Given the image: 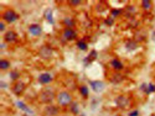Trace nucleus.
Listing matches in <instances>:
<instances>
[{"mask_svg": "<svg viewBox=\"0 0 155 116\" xmlns=\"http://www.w3.org/2000/svg\"><path fill=\"white\" fill-rule=\"evenodd\" d=\"M57 102L60 106H67L71 105L73 101H72V95H71L68 91H60L57 94Z\"/></svg>", "mask_w": 155, "mask_h": 116, "instance_id": "nucleus-1", "label": "nucleus"}, {"mask_svg": "<svg viewBox=\"0 0 155 116\" xmlns=\"http://www.w3.org/2000/svg\"><path fill=\"white\" fill-rule=\"evenodd\" d=\"M39 99H40V101L42 104H50V102L53 101V99H55V93H53L52 89L46 88V89H44L40 93Z\"/></svg>", "mask_w": 155, "mask_h": 116, "instance_id": "nucleus-2", "label": "nucleus"}, {"mask_svg": "<svg viewBox=\"0 0 155 116\" xmlns=\"http://www.w3.org/2000/svg\"><path fill=\"white\" fill-rule=\"evenodd\" d=\"M3 19H4L5 22L13 23V22L17 21V19H19V15H17L14 10H5L4 14H3Z\"/></svg>", "mask_w": 155, "mask_h": 116, "instance_id": "nucleus-3", "label": "nucleus"}, {"mask_svg": "<svg viewBox=\"0 0 155 116\" xmlns=\"http://www.w3.org/2000/svg\"><path fill=\"white\" fill-rule=\"evenodd\" d=\"M116 104L118 107H122V109H127L132 101H130V97H128L127 95H119L117 99H116Z\"/></svg>", "mask_w": 155, "mask_h": 116, "instance_id": "nucleus-4", "label": "nucleus"}, {"mask_svg": "<svg viewBox=\"0 0 155 116\" xmlns=\"http://www.w3.org/2000/svg\"><path fill=\"white\" fill-rule=\"evenodd\" d=\"M39 54H40V57H41V58H44V59H50V58L53 56V51H52V48H51V47H49V46H44V47L39 51Z\"/></svg>", "mask_w": 155, "mask_h": 116, "instance_id": "nucleus-5", "label": "nucleus"}, {"mask_svg": "<svg viewBox=\"0 0 155 116\" xmlns=\"http://www.w3.org/2000/svg\"><path fill=\"white\" fill-rule=\"evenodd\" d=\"M89 84H91V88H92V90L94 91V93H100V91H103L104 88H105L104 83L100 82V80H91Z\"/></svg>", "mask_w": 155, "mask_h": 116, "instance_id": "nucleus-6", "label": "nucleus"}, {"mask_svg": "<svg viewBox=\"0 0 155 116\" xmlns=\"http://www.w3.org/2000/svg\"><path fill=\"white\" fill-rule=\"evenodd\" d=\"M29 32H30V35L35 36V37H39V36H41V33H42V27H41L39 23H32V25H30V27H29Z\"/></svg>", "mask_w": 155, "mask_h": 116, "instance_id": "nucleus-7", "label": "nucleus"}, {"mask_svg": "<svg viewBox=\"0 0 155 116\" xmlns=\"http://www.w3.org/2000/svg\"><path fill=\"white\" fill-rule=\"evenodd\" d=\"M62 36H63L65 40L72 41V40H75V38L77 37V32L75 31L73 28H65L63 32H62Z\"/></svg>", "mask_w": 155, "mask_h": 116, "instance_id": "nucleus-8", "label": "nucleus"}, {"mask_svg": "<svg viewBox=\"0 0 155 116\" xmlns=\"http://www.w3.org/2000/svg\"><path fill=\"white\" fill-rule=\"evenodd\" d=\"M26 85L24 82H16L14 85H13V93L15 95H21L24 93V90H25Z\"/></svg>", "mask_w": 155, "mask_h": 116, "instance_id": "nucleus-9", "label": "nucleus"}, {"mask_svg": "<svg viewBox=\"0 0 155 116\" xmlns=\"http://www.w3.org/2000/svg\"><path fill=\"white\" fill-rule=\"evenodd\" d=\"M45 116H56L58 114V107L55 105H47L44 110Z\"/></svg>", "mask_w": 155, "mask_h": 116, "instance_id": "nucleus-10", "label": "nucleus"}, {"mask_svg": "<svg viewBox=\"0 0 155 116\" xmlns=\"http://www.w3.org/2000/svg\"><path fill=\"white\" fill-rule=\"evenodd\" d=\"M109 80H111L113 84H119V83H122V82L124 80V75L121 74L119 72H116V73H113V74L111 75Z\"/></svg>", "mask_w": 155, "mask_h": 116, "instance_id": "nucleus-11", "label": "nucleus"}, {"mask_svg": "<svg viewBox=\"0 0 155 116\" xmlns=\"http://www.w3.org/2000/svg\"><path fill=\"white\" fill-rule=\"evenodd\" d=\"M53 77L50 74V73H42V74H40L39 77V82L41 84H50L52 82Z\"/></svg>", "mask_w": 155, "mask_h": 116, "instance_id": "nucleus-12", "label": "nucleus"}, {"mask_svg": "<svg viewBox=\"0 0 155 116\" xmlns=\"http://www.w3.org/2000/svg\"><path fill=\"white\" fill-rule=\"evenodd\" d=\"M16 38H17V35H16L14 31H8L4 35L5 42H9V43H13V42H15Z\"/></svg>", "mask_w": 155, "mask_h": 116, "instance_id": "nucleus-13", "label": "nucleus"}, {"mask_svg": "<svg viewBox=\"0 0 155 116\" xmlns=\"http://www.w3.org/2000/svg\"><path fill=\"white\" fill-rule=\"evenodd\" d=\"M109 64H111V67H112V68H113V69H116L117 72H118V70H122V69L124 68V64H123V63H122L119 59H117V58L112 59Z\"/></svg>", "mask_w": 155, "mask_h": 116, "instance_id": "nucleus-14", "label": "nucleus"}, {"mask_svg": "<svg viewBox=\"0 0 155 116\" xmlns=\"http://www.w3.org/2000/svg\"><path fill=\"white\" fill-rule=\"evenodd\" d=\"M45 19L47 20V22H50V23H55V20H53V13H52V9H46L45 10Z\"/></svg>", "mask_w": 155, "mask_h": 116, "instance_id": "nucleus-15", "label": "nucleus"}, {"mask_svg": "<svg viewBox=\"0 0 155 116\" xmlns=\"http://www.w3.org/2000/svg\"><path fill=\"white\" fill-rule=\"evenodd\" d=\"M63 25H66V28H72L75 26V20L72 19V17H65Z\"/></svg>", "mask_w": 155, "mask_h": 116, "instance_id": "nucleus-16", "label": "nucleus"}, {"mask_svg": "<svg viewBox=\"0 0 155 116\" xmlns=\"http://www.w3.org/2000/svg\"><path fill=\"white\" fill-rule=\"evenodd\" d=\"M16 105H17V107H19V109H21L24 112H26V114H31V110H30V109H29V107H27L22 101H17V102H16Z\"/></svg>", "mask_w": 155, "mask_h": 116, "instance_id": "nucleus-17", "label": "nucleus"}, {"mask_svg": "<svg viewBox=\"0 0 155 116\" xmlns=\"http://www.w3.org/2000/svg\"><path fill=\"white\" fill-rule=\"evenodd\" d=\"M126 47H127V50H129V51H134V50L138 48V45H136V42H134V41H128Z\"/></svg>", "mask_w": 155, "mask_h": 116, "instance_id": "nucleus-18", "label": "nucleus"}, {"mask_svg": "<svg viewBox=\"0 0 155 116\" xmlns=\"http://www.w3.org/2000/svg\"><path fill=\"white\" fill-rule=\"evenodd\" d=\"M0 68H1V70H6L10 68V62L6 59H1L0 60Z\"/></svg>", "mask_w": 155, "mask_h": 116, "instance_id": "nucleus-19", "label": "nucleus"}, {"mask_svg": "<svg viewBox=\"0 0 155 116\" xmlns=\"http://www.w3.org/2000/svg\"><path fill=\"white\" fill-rule=\"evenodd\" d=\"M96 57H97V51H94V50H93L91 53L88 54V57L85 59V62L88 63V62H91V60H94V59H96Z\"/></svg>", "mask_w": 155, "mask_h": 116, "instance_id": "nucleus-20", "label": "nucleus"}, {"mask_svg": "<svg viewBox=\"0 0 155 116\" xmlns=\"http://www.w3.org/2000/svg\"><path fill=\"white\" fill-rule=\"evenodd\" d=\"M80 93L82 94V96H85V97L88 96L89 90H88V87H87V85H81V87H80Z\"/></svg>", "mask_w": 155, "mask_h": 116, "instance_id": "nucleus-21", "label": "nucleus"}, {"mask_svg": "<svg viewBox=\"0 0 155 116\" xmlns=\"http://www.w3.org/2000/svg\"><path fill=\"white\" fill-rule=\"evenodd\" d=\"M151 6H153V4H151V1H149V0H143L141 1V8L143 9L149 10V9H151Z\"/></svg>", "mask_w": 155, "mask_h": 116, "instance_id": "nucleus-22", "label": "nucleus"}, {"mask_svg": "<svg viewBox=\"0 0 155 116\" xmlns=\"http://www.w3.org/2000/svg\"><path fill=\"white\" fill-rule=\"evenodd\" d=\"M77 47H78V50H81V51H87V48H88V46H87V43L85 41H78V42H77Z\"/></svg>", "mask_w": 155, "mask_h": 116, "instance_id": "nucleus-23", "label": "nucleus"}, {"mask_svg": "<svg viewBox=\"0 0 155 116\" xmlns=\"http://www.w3.org/2000/svg\"><path fill=\"white\" fill-rule=\"evenodd\" d=\"M70 109H71V111H72V114H78V104H77V102L71 104Z\"/></svg>", "mask_w": 155, "mask_h": 116, "instance_id": "nucleus-24", "label": "nucleus"}, {"mask_svg": "<svg viewBox=\"0 0 155 116\" xmlns=\"http://www.w3.org/2000/svg\"><path fill=\"white\" fill-rule=\"evenodd\" d=\"M154 91H155V84H153V83L148 84V88H146L145 93H146V94H150V93H154Z\"/></svg>", "mask_w": 155, "mask_h": 116, "instance_id": "nucleus-25", "label": "nucleus"}, {"mask_svg": "<svg viewBox=\"0 0 155 116\" xmlns=\"http://www.w3.org/2000/svg\"><path fill=\"white\" fill-rule=\"evenodd\" d=\"M10 78L13 79V80H17V79L20 78V74H19V72H16V70L11 72V73H10Z\"/></svg>", "mask_w": 155, "mask_h": 116, "instance_id": "nucleus-26", "label": "nucleus"}, {"mask_svg": "<svg viewBox=\"0 0 155 116\" xmlns=\"http://www.w3.org/2000/svg\"><path fill=\"white\" fill-rule=\"evenodd\" d=\"M111 14H112L113 17H117V16H119V15L122 14V10H121V9H113Z\"/></svg>", "mask_w": 155, "mask_h": 116, "instance_id": "nucleus-27", "label": "nucleus"}, {"mask_svg": "<svg viewBox=\"0 0 155 116\" xmlns=\"http://www.w3.org/2000/svg\"><path fill=\"white\" fill-rule=\"evenodd\" d=\"M80 4H82L81 0H71V1H70V5H71V6H78Z\"/></svg>", "mask_w": 155, "mask_h": 116, "instance_id": "nucleus-28", "label": "nucleus"}, {"mask_svg": "<svg viewBox=\"0 0 155 116\" xmlns=\"http://www.w3.org/2000/svg\"><path fill=\"white\" fill-rule=\"evenodd\" d=\"M113 22H114V20H113V17L111 16V17H108V19L105 20V25H108V26H111V25H113Z\"/></svg>", "mask_w": 155, "mask_h": 116, "instance_id": "nucleus-29", "label": "nucleus"}, {"mask_svg": "<svg viewBox=\"0 0 155 116\" xmlns=\"http://www.w3.org/2000/svg\"><path fill=\"white\" fill-rule=\"evenodd\" d=\"M128 116H139V111L138 110H133V111H130Z\"/></svg>", "mask_w": 155, "mask_h": 116, "instance_id": "nucleus-30", "label": "nucleus"}, {"mask_svg": "<svg viewBox=\"0 0 155 116\" xmlns=\"http://www.w3.org/2000/svg\"><path fill=\"white\" fill-rule=\"evenodd\" d=\"M4 30H5V23H4L3 21H1V22H0V31H1V32H3V31H4Z\"/></svg>", "mask_w": 155, "mask_h": 116, "instance_id": "nucleus-31", "label": "nucleus"}, {"mask_svg": "<svg viewBox=\"0 0 155 116\" xmlns=\"http://www.w3.org/2000/svg\"><path fill=\"white\" fill-rule=\"evenodd\" d=\"M150 116H155V114H151V115H150Z\"/></svg>", "mask_w": 155, "mask_h": 116, "instance_id": "nucleus-32", "label": "nucleus"}, {"mask_svg": "<svg viewBox=\"0 0 155 116\" xmlns=\"http://www.w3.org/2000/svg\"><path fill=\"white\" fill-rule=\"evenodd\" d=\"M116 116H122V115H116Z\"/></svg>", "mask_w": 155, "mask_h": 116, "instance_id": "nucleus-33", "label": "nucleus"}]
</instances>
